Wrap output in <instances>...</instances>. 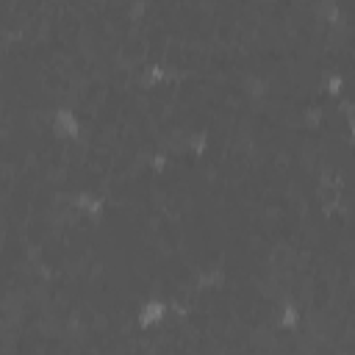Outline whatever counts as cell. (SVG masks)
<instances>
[{
  "mask_svg": "<svg viewBox=\"0 0 355 355\" xmlns=\"http://www.w3.org/2000/svg\"><path fill=\"white\" fill-rule=\"evenodd\" d=\"M50 130H53L55 139H69V141H75V139H80L83 125H80V119H78V114H75L72 108L58 105V108H53Z\"/></svg>",
  "mask_w": 355,
  "mask_h": 355,
  "instance_id": "1",
  "label": "cell"
}]
</instances>
